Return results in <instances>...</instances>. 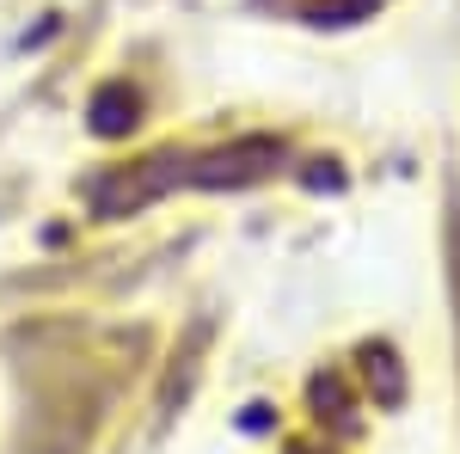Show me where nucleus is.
I'll return each mask as SVG.
<instances>
[{"mask_svg": "<svg viewBox=\"0 0 460 454\" xmlns=\"http://www.w3.org/2000/svg\"><path fill=\"white\" fill-rule=\"evenodd\" d=\"M283 160V147L277 141H246V147H234V154H203V160H172L178 173H154V166H136V173L111 178L93 191V203L105 215H117L123 203L136 209L147 197H160L166 184H246V178H264L270 166Z\"/></svg>", "mask_w": 460, "mask_h": 454, "instance_id": "1", "label": "nucleus"}]
</instances>
